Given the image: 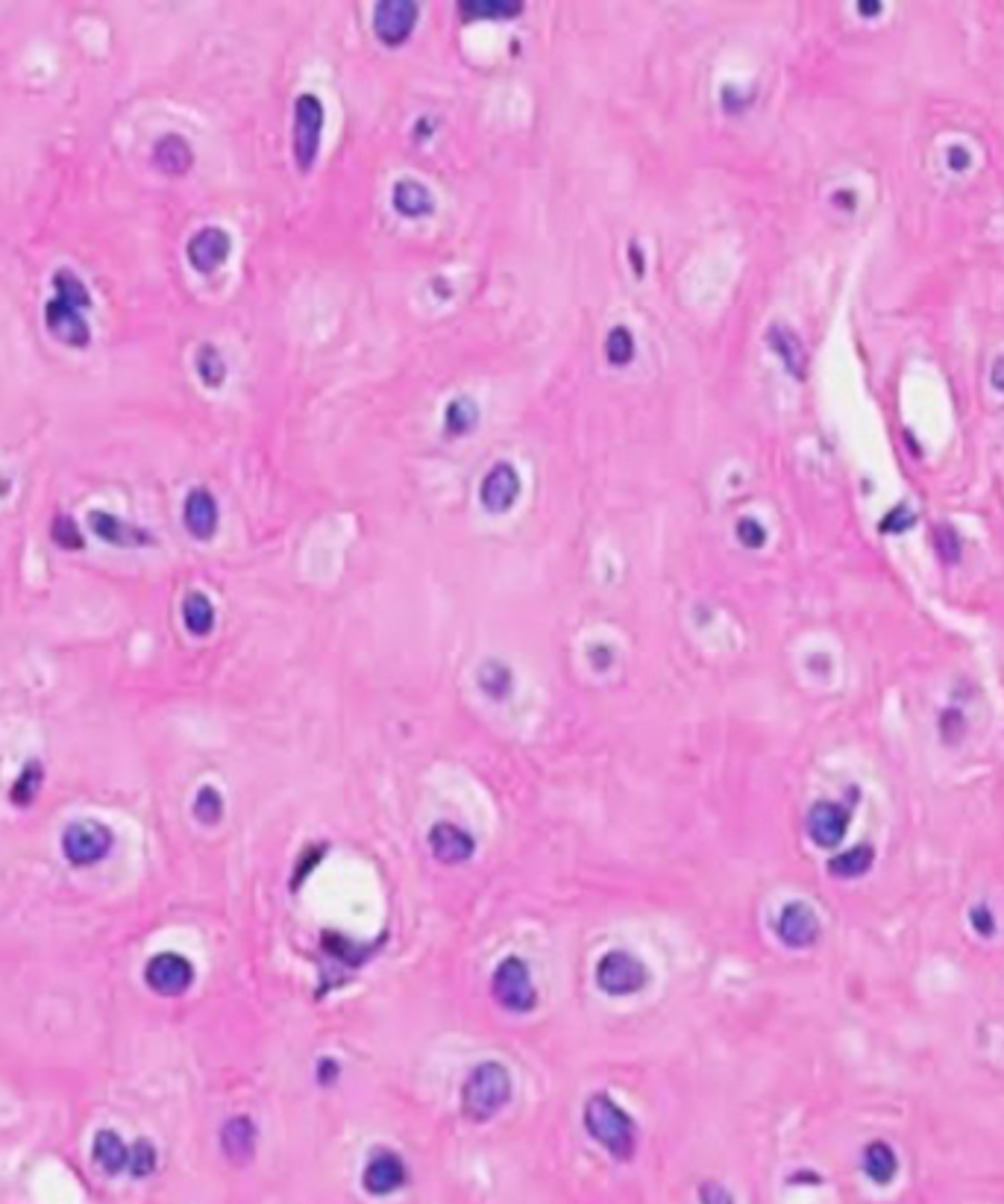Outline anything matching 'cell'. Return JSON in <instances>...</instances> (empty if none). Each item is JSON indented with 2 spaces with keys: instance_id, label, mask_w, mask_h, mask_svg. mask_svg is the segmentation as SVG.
<instances>
[{
  "instance_id": "1",
  "label": "cell",
  "mask_w": 1004,
  "mask_h": 1204,
  "mask_svg": "<svg viewBox=\"0 0 1004 1204\" xmlns=\"http://www.w3.org/2000/svg\"><path fill=\"white\" fill-rule=\"evenodd\" d=\"M53 300L45 306V326L59 344L83 350L91 344V326H88L86 309H91V294L86 283L70 270L59 267L53 274Z\"/></svg>"
},
{
  "instance_id": "2",
  "label": "cell",
  "mask_w": 1004,
  "mask_h": 1204,
  "mask_svg": "<svg viewBox=\"0 0 1004 1204\" xmlns=\"http://www.w3.org/2000/svg\"><path fill=\"white\" fill-rule=\"evenodd\" d=\"M584 1128L591 1134V1140H597L614 1160H632L634 1157V1149H637L634 1119L611 1096L597 1093V1096L587 1098Z\"/></svg>"
},
{
  "instance_id": "3",
  "label": "cell",
  "mask_w": 1004,
  "mask_h": 1204,
  "mask_svg": "<svg viewBox=\"0 0 1004 1204\" xmlns=\"http://www.w3.org/2000/svg\"><path fill=\"white\" fill-rule=\"evenodd\" d=\"M511 1101V1076L499 1063H479L461 1087V1111L470 1122H488Z\"/></svg>"
},
{
  "instance_id": "4",
  "label": "cell",
  "mask_w": 1004,
  "mask_h": 1204,
  "mask_svg": "<svg viewBox=\"0 0 1004 1204\" xmlns=\"http://www.w3.org/2000/svg\"><path fill=\"white\" fill-rule=\"evenodd\" d=\"M115 837L97 820H77L62 832V855L74 867H94L112 852Z\"/></svg>"
},
{
  "instance_id": "5",
  "label": "cell",
  "mask_w": 1004,
  "mask_h": 1204,
  "mask_svg": "<svg viewBox=\"0 0 1004 1204\" xmlns=\"http://www.w3.org/2000/svg\"><path fill=\"white\" fill-rule=\"evenodd\" d=\"M491 991L493 999L506 1010H511V1013H526L538 1002V993H535V984H532V973H528L526 961H520V957H506L493 970Z\"/></svg>"
},
{
  "instance_id": "6",
  "label": "cell",
  "mask_w": 1004,
  "mask_h": 1204,
  "mask_svg": "<svg viewBox=\"0 0 1004 1204\" xmlns=\"http://www.w3.org/2000/svg\"><path fill=\"white\" fill-rule=\"evenodd\" d=\"M650 981L647 967L629 952H605L602 961L597 964V984L599 991L608 993V996H632L640 993Z\"/></svg>"
},
{
  "instance_id": "7",
  "label": "cell",
  "mask_w": 1004,
  "mask_h": 1204,
  "mask_svg": "<svg viewBox=\"0 0 1004 1204\" xmlns=\"http://www.w3.org/2000/svg\"><path fill=\"white\" fill-rule=\"evenodd\" d=\"M323 133V104L317 94H299L294 104V160L299 171H309L320 150Z\"/></svg>"
},
{
  "instance_id": "8",
  "label": "cell",
  "mask_w": 1004,
  "mask_h": 1204,
  "mask_svg": "<svg viewBox=\"0 0 1004 1204\" xmlns=\"http://www.w3.org/2000/svg\"><path fill=\"white\" fill-rule=\"evenodd\" d=\"M144 984L159 996H182L194 984V967L179 952H159L144 967Z\"/></svg>"
},
{
  "instance_id": "9",
  "label": "cell",
  "mask_w": 1004,
  "mask_h": 1204,
  "mask_svg": "<svg viewBox=\"0 0 1004 1204\" xmlns=\"http://www.w3.org/2000/svg\"><path fill=\"white\" fill-rule=\"evenodd\" d=\"M418 16L421 9L411 0H382L373 9V33L388 48H400L414 33Z\"/></svg>"
},
{
  "instance_id": "10",
  "label": "cell",
  "mask_w": 1004,
  "mask_h": 1204,
  "mask_svg": "<svg viewBox=\"0 0 1004 1204\" xmlns=\"http://www.w3.org/2000/svg\"><path fill=\"white\" fill-rule=\"evenodd\" d=\"M775 935L784 946L791 949H808L813 946L820 935H823V925L816 911L805 902H787L781 908L778 920H775Z\"/></svg>"
},
{
  "instance_id": "11",
  "label": "cell",
  "mask_w": 1004,
  "mask_h": 1204,
  "mask_svg": "<svg viewBox=\"0 0 1004 1204\" xmlns=\"http://www.w3.org/2000/svg\"><path fill=\"white\" fill-rule=\"evenodd\" d=\"M88 529H91L94 538H101L104 544H109V547L133 549V547H153V544H156L153 532H147L144 526H136V523H126L123 517H118V514L112 512H104V509L88 512Z\"/></svg>"
},
{
  "instance_id": "12",
  "label": "cell",
  "mask_w": 1004,
  "mask_h": 1204,
  "mask_svg": "<svg viewBox=\"0 0 1004 1204\" xmlns=\"http://www.w3.org/2000/svg\"><path fill=\"white\" fill-rule=\"evenodd\" d=\"M405 1181H408V1169H405L403 1157L388 1149L376 1151L365 1167V1175H362V1184L370 1196H391V1193L403 1189Z\"/></svg>"
},
{
  "instance_id": "13",
  "label": "cell",
  "mask_w": 1004,
  "mask_h": 1204,
  "mask_svg": "<svg viewBox=\"0 0 1004 1204\" xmlns=\"http://www.w3.org/2000/svg\"><path fill=\"white\" fill-rule=\"evenodd\" d=\"M185 253H189V262H192L194 270L211 274V270H218V267L229 259V253H232V238H229V232L221 230V227H203V230L194 232Z\"/></svg>"
},
{
  "instance_id": "14",
  "label": "cell",
  "mask_w": 1004,
  "mask_h": 1204,
  "mask_svg": "<svg viewBox=\"0 0 1004 1204\" xmlns=\"http://www.w3.org/2000/svg\"><path fill=\"white\" fill-rule=\"evenodd\" d=\"M517 496H520V477H517V470H514L511 464H506V461L493 464L491 470H488V477L482 479V488H479L482 506H485L488 512L503 514L509 512L511 506L517 503Z\"/></svg>"
},
{
  "instance_id": "15",
  "label": "cell",
  "mask_w": 1004,
  "mask_h": 1204,
  "mask_svg": "<svg viewBox=\"0 0 1004 1204\" xmlns=\"http://www.w3.org/2000/svg\"><path fill=\"white\" fill-rule=\"evenodd\" d=\"M849 832V811L837 802H816L808 811L810 840L823 850H834Z\"/></svg>"
},
{
  "instance_id": "16",
  "label": "cell",
  "mask_w": 1004,
  "mask_h": 1204,
  "mask_svg": "<svg viewBox=\"0 0 1004 1204\" xmlns=\"http://www.w3.org/2000/svg\"><path fill=\"white\" fill-rule=\"evenodd\" d=\"M429 850H432V855L438 858L440 864H464V861L474 858L476 843L464 829H458L453 823H438L429 832Z\"/></svg>"
},
{
  "instance_id": "17",
  "label": "cell",
  "mask_w": 1004,
  "mask_h": 1204,
  "mask_svg": "<svg viewBox=\"0 0 1004 1204\" xmlns=\"http://www.w3.org/2000/svg\"><path fill=\"white\" fill-rule=\"evenodd\" d=\"M218 503L206 488H194L192 494L185 496V506H182V523L185 529L192 532L197 541H209L218 532Z\"/></svg>"
},
{
  "instance_id": "18",
  "label": "cell",
  "mask_w": 1004,
  "mask_h": 1204,
  "mask_svg": "<svg viewBox=\"0 0 1004 1204\" xmlns=\"http://www.w3.org/2000/svg\"><path fill=\"white\" fill-rule=\"evenodd\" d=\"M221 1149L235 1167H245L256 1154V1125L250 1116H232L221 1128Z\"/></svg>"
},
{
  "instance_id": "19",
  "label": "cell",
  "mask_w": 1004,
  "mask_h": 1204,
  "mask_svg": "<svg viewBox=\"0 0 1004 1204\" xmlns=\"http://www.w3.org/2000/svg\"><path fill=\"white\" fill-rule=\"evenodd\" d=\"M153 162H156L159 171H165L168 177H182V174L192 171L194 165L192 144H189V139L176 136V133H168L153 147Z\"/></svg>"
},
{
  "instance_id": "20",
  "label": "cell",
  "mask_w": 1004,
  "mask_h": 1204,
  "mask_svg": "<svg viewBox=\"0 0 1004 1204\" xmlns=\"http://www.w3.org/2000/svg\"><path fill=\"white\" fill-rule=\"evenodd\" d=\"M391 200H394V209L403 214V218H426V214H432V209H435V197H432V192L423 185L421 179L411 177L400 179V182L394 185Z\"/></svg>"
},
{
  "instance_id": "21",
  "label": "cell",
  "mask_w": 1004,
  "mask_h": 1204,
  "mask_svg": "<svg viewBox=\"0 0 1004 1204\" xmlns=\"http://www.w3.org/2000/svg\"><path fill=\"white\" fill-rule=\"evenodd\" d=\"M91 1157L94 1164L104 1169L106 1175H121L123 1169H130V1149L121 1140V1134L104 1131L94 1134V1143H91Z\"/></svg>"
},
{
  "instance_id": "22",
  "label": "cell",
  "mask_w": 1004,
  "mask_h": 1204,
  "mask_svg": "<svg viewBox=\"0 0 1004 1204\" xmlns=\"http://www.w3.org/2000/svg\"><path fill=\"white\" fill-rule=\"evenodd\" d=\"M863 1172H866V1178H869L872 1184L879 1186L890 1184V1181L898 1175V1157L896 1151H893V1146H887V1143H881V1140L869 1143V1146L863 1149Z\"/></svg>"
},
{
  "instance_id": "23",
  "label": "cell",
  "mask_w": 1004,
  "mask_h": 1204,
  "mask_svg": "<svg viewBox=\"0 0 1004 1204\" xmlns=\"http://www.w3.org/2000/svg\"><path fill=\"white\" fill-rule=\"evenodd\" d=\"M182 623L185 629L192 632L194 638H206L211 629H214V605L206 594L192 591L185 600H182Z\"/></svg>"
},
{
  "instance_id": "24",
  "label": "cell",
  "mask_w": 1004,
  "mask_h": 1204,
  "mask_svg": "<svg viewBox=\"0 0 1004 1204\" xmlns=\"http://www.w3.org/2000/svg\"><path fill=\"white\" fill-rule=\"evenodd\" d=\"M872 864H876V850L869 843H861V847H852L843 855L831 858L828 861V872L834 879H861L863 872H869Z\"/></svg>"
},
{
  "instance_id": "25",
  "label": "cell",
  "mask_w": 1004,
  "mask_h": 1204,
  "mask_svg": "<svg viewBox=\"0 0 1004 1204\" xmlns=\"http://www.w3.org/2000/svg\"><path fill=\"white\" fill-rule=\"evenodd\" d=\"M520 9H523V3H517V0H461L458 3L461 19L467 21L514 19V16H520Z\"/></svg>"
},
{
  "instance_id": "26",
  "label": "cell",
  "mask_w": 1004,
  "mask_h": 1204,
  "mask_svg": "<svg viewBox=\"0 0 1004 1204\" xmlns=\"http://www.w3.org/2000/svg\"><path fill=\"white\" fill-rule=\"evenodd\" d=\"M770 347H773L775 353H778V359L787 365V371H791L793 376H802V368H805V350H802L799 338L793 336L791 329L773 326V329H770Z\"/></svg>"
},
{
  "instance_id": "27",
  "label": "cell",
  "mask_w": 1004,
  "mask_h": 1204,
  "mask_svg": "<svg viewBox=\"0 0 1004 1204\" xmlns=\"http://www.w3.org/2000/svg\"><path fill=\"white\" fill-rule=\"evenodd\" d=\"M194 368H197V376L203 379V385H209V389H221L224 379H227L224 355L218 353V347H211V344H203V347L197 350Z\"/></svg>"
},
{
  "instance_id": "28",
  "label": "cell",
  "mask_w": 1004,
  "mask_h": 1204,
  "mask_svg": "<svg viewBox=\"0 0 1004 1204\" xmlns=\"http://www.w3.org/2000/svg\"><path fill=\"white\" fill-rule=\"evenodd\" d=\"M41 781H45V767H41L38 762L27 764V767L21 770V776L16 779V784H12V791H9L12 805H21V808L33 805V799L38 797V787H41Z\"/></svg>"
},
{
  "instance_id": "29",
  "label": "cell",
  "mask_w": 1004,
  "mask_h": 1204,
  "mask_svg": "<svg viewBox=\"0 0 1004 1204\" xmlns=\"http://www.w3.org/2000/svg\"><path fill=\"white\" fill-rule=\"evenodd\" d=\"M476 421H479V408H476L474 400H467V397L453 400V403L447 406V414H443V424H447V432H450V435H467V432L476 426Z\"/></svg>"
},
{
  "instance_id": "30",
  "label": "cell",
  "mask_w": 1004,
  "mask_h": 1204,
  "mask_svg": "<svg viewBox=\"0 0 1004 1204\" xmlns=\"http://www.w3.org/2000/svg\"><path fill=\"white\" fill-rule=\"evenodd\" d=\"M51 538L56 547L62 549H83L86 547V538L77 526V520L70 514H56L51 523Z\"/></svg>"
},
{
  "instance_id": "31",
  "label": "cell",
  "mask_w": 1004,
  "mask_h": 1204,
  "mask_svg": "<svg viewBox=\"0 0 1004 1204\" xmlns=\"http://www.w3.org/2000/svg\"><path fill=\"white\" fill-rule=\"evenodd\" d=\"M194 816L200 820V823H206V826H211V823H218L221 816H224V797L211 787V784H206V787H200L197 791V797H194Z\"/></svg>"
},
{
  "instance_id": "32",
  "label": "cell",
  "mask_w": 1004,
  "mask_h": 1204,
  "mask_svg": "<svg viewBox=\"0 0 1004 1204\" xmlns=\"http://www.w3.org/2000/svg\"><path fill=\"white\" fill-rule=\"evenodd\" d=\"M479 685H482V691L488 693V696L503 699L511 688L509 667H503V664H496V661H488V664L479 670Z\"/></svg>"
},
{
  "instance_id": "33",
  "label": "cell",
  "mask_w": 1004,
  "mask_h": 1204,
  "mask_svg": "<svg viewBox=\"0 0 1004 1204\" xmlns=\"http://www.w3.org/2000/svg\"><path fill=\"white\" fill-rule=\"evenodd\" d=\"M605 355L611 365H629L634 355V338L626 326H614L605 338Z\"/></svg>"
},
{
  "instance_id": "34",
  "label": "cell",
  "mask_w": 1004,
  "mask_h": 1204,
  "mask_svg": "<svg viewBox=\"0 0 1004 1204\" xmlns=\"http://www.w3.org/2000/svg\"><path fill=\"white\" fill-rule=\"evenodd\" d=\"M156 1164H159L156 1146H153L150 1140H139V1143L130 1149V1172H133V1178H147V1175H153V1172H156Z\"/></svg>"
},
{
  "instance_id": "35",
  "label": "cell",
  "mask_w": 1004,
  "mask_h": 1204,
  "mask_svg": "<svg viewBox=\"0 0 1004 1204\" xmlns=\"http://www.w3.org/2000/svg\"><path fill=\"white\" fill-rule=\"evenodd\" d=\"M738 541L743 544V547L749 549H757L764 547V541H767V532H764V526L757 523L755 517H740L738 520Z\"/></svg>"
},
{
  "instance_id": "36",
  "label": "cell",
  "mask_w": 1004,
  "mask_h": 1204,
  "mask_svg": "<svg viewBox=\"0 0 1004 1204\" xmlns=\"http://www.w3.org/2000/svg\"><path fill=\"white\" fill-rule=\"evenodd\" d=\"M937 552H940V558L949 562V565L960 555V541L954 538V532H951L949 526H943V529L937 532Z\"/></svg>"
},
{
  "instance_id": "37",
  "label": "cell",
  "mask_w": 1004,
  "mask_h": 1204,
  "mask_svg": "<svg viewBox=\"0 0 1004 1204\" xmlns=\"http://www.w3.org/2000/svg\"><path fill=\"white\" fill-rule=\"evenodd\" d=\"M969 922H972V928L981 935V938H989L993 931H996V920H993V911L986 908V905H975L972 908V914H969Z\"/></svg>"
},
{
  "instance_id": "38",
  "label": "cell",
  "mask_w": 1004,
  "mask_h": 1204,
  "mask_svg": "<svg viewBox=\"0 0 1004 1204\" xmlns=\"http://www.w3.org/2000/svg\"><path fill=\"white\" fill-rule=\"evenodd\" d=\"M699 1202L702 1204H735V1199H732V1193L725 1189L722 1184H702L699 1186Z\"/></svg>"
},
{
  "instance_id": "39",
  "label": "cell",
  "mask_w": 1004,
  "mask_h": 1204,
  "mask_svg": "<svg viewBox=\"0 0 1004 1204\" xmlns=\"http://www.w3.org/2000/svg\"><path fill=\"white\" fill-rule=\"evenodd\" d=\"M914 520H916L914 514H908V509H905V506H898L896 512L884 517V526H881V529L884 532H905V529H911V523H914Z\"/></svg>"
},
{
  "instance_id": "40",
  "label": "cell",
  "mask_w": 1004,
  "mask_h": 1204,
  "mask_svg": "<svg viewBox=\"0 0 1004 1204\" xmlns=\"http://www.w3.org/2000/svg\"><path fill=\"white\" fill-rule=\"evenodd\" d=\"M969 165H972V156H969L967 147H960V144H954V147H949V168L951 171H967Z\"/></svg>"
},
{
  "instance_id": "41",
  "label": "cell",
  "mask_w": 1004,
  "mask_h": 1204,
  "mask_svg": "<svg viewBox=\"0 0 1004 1204\" xmlns=\"http://www.w3.org/2000/svg\"><path fill=\"white\" fill-rule=\"evenodd\" d=\"M858 12L861 16H879L881 3H858Z\"/></svg>"
}]
</instances>
